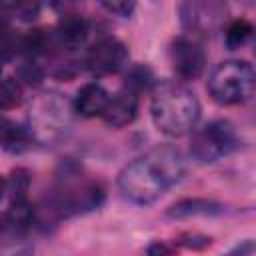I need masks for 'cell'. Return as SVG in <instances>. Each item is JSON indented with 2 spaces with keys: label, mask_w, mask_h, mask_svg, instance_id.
Returning <instances> with one entry per match:
<instances>
[{
  "label": "cell",
  "mask_w": 256,
  "mask_h": 256,
  "mask_svg": "<svg viewBox=\"0 0 256 256\" xmlns=\"http://www.w3.org/2000/svg\"><path fill=\"white\" fill-rule=\"evenodd\" d=\"M186 174V160L172 144H158L130 160L118 174L120 194L136 204L150 206Z\"/></svg>",
  "instance_id": "obj_1"
},
{
  "label": "cell",
  "mask_w": 256,
  "mask_h": 256,
  "mask_svg": "<svg viewBox=\"0 0 256 256\" xmlns=\"http://www.w3.org/2000/svg\"><path fill=\"white\" fill-rule=\"evenodd\" d=\"M150 116L158 132L170 138H182L198 126L200 102L186 84L162 80L150 90Z\"/></svg>",
  "instance_id": "obj_2"
},
{
  "label": "cell",
  "mask_w": 256,
  "mask_h": 256,
  "mask_svg": "<svg viewBox=\"0 0 256 256\" xmlns=\"http://www.w3.org/2000/svg\"><path fill=\"white\" fill-rule=\"evenodd\" d=\"M104 202V188L98 180L86 176L80 168L68 166L56 176L52 190L48 192L46 210L56 218H70L92 212Z\"/></svg>",
  "instance_id": "obj_3"
},
{
  "label": "cell",
  "mask_w": 256,
  "mask_h": 256,
  "mask_svg": "<svg viewBox=\"0 0 256 256\" xmlns=\"http://www.w3.org/2000/svg\"><path fill=\"white\" fill-rule=\"evenodd\" d=\"M74 108L60 92H38L28 106V130L36 144H56L64 140L72 128Z\"/></svg>",
  "instance_id": "obj_4"
},
{
  "label": "cell",
  "mask_w": 256,
  "mask_h": 256,
  "mask_svg": "<svg viewBox=\"0 0 256 256\" xmlns=\"http://www.w3.org/2000/svg\"><path fill=\"white\" fill-rule=\"evenodd\" d=\"M256 84L254 68L248 60L230 58L216 64L206 80L210 98L220 106H238L252 98Z\"/></svg>",
  "instance_id": "obj_5"
},
{
  "label": "cell",
  "mask_w": 256,
  "mask_h": 256,
  "mask_svg": "<svg viewBox=\"0 0 256 256\" xmlns=\"http://www.w3.org/2000/svg\"><path fill=\"white\" fill-rule=\"evenodd\" d=\"M240 144L238 132L230 120L214 118L196 126L190 134V156L198 164H214L230 156Z\"/></svg>",
  "instance_id": "obj_6"
},
{
  "label": "cell",
  "mask_w": 256,
  "mask_h": 256,
  "mask_svg": "<svg viewBox=\"0 0 256 256\" xmlns=\"http://www.w3.org/2000/svg\"><path fill=\"white\" fill-rule=\"evenodd\" d=\"M178 14H180V22H182L186 34L200 40L202 36H208L224 26L228 8H226V4L212 2V0L184 2V4H180Z\"/></svg>",
  "instance_id": "obj_7"
},
{
  "label": "cell",
  "mask_w": 256,
  "mask_h": 256,
  "mask_svg": "<svg viewBox=\"0 0 256 256\" xmlns=\"http://www.w3.org/2000/svg\"><path fill=\"white\" fill-rule=\"evenodd\" d=\"M128 46L122 40H118L116 36H102L88 48L84 64L90 70V74L102 78L124 70L128 66Z\"/></svg>",
  "instance_id": "obj_8"
},
{
  "label": "cell",
  "mask_w": 256,
  "mask_h": 256,
  "mask_svg": "<svg viewBox=\"0 0 256 256\" xmlns=\"http://www.w3.org/2000/svg\"><path fill=\"white\" fill-rule=\"evenodd\" d=\"M170 64L178 78V82H190L200 78V74L206 68V50L202 46V40L180 34L170 44Z\"/></svg>",
  "instance_id": "obj_9"
},
{
  "label": "cell",
  "mask_w": 256,
  "mask_h": 256,
  "mask_svg": "<svg viewBox=\"0 0 256 256\" xmlns=\"http://www.w3.org/2000/svg\"><path fill=\"white\" fill-rule=\"evenodd\" d=\"M88 34H90V22L86 20V16L78 12L62 14L56 28L52 30L54 42L62 50H76L84 46L88 40Z\"/></svg>",
  "instance_id": "obj_10"
},
{
  "label": "cell",
  "mask_w": 256,
  "mask_h": 256,
  "mask_svg": "<svg viewBox=\"0 0 256 256\" xmlns=\"http://www.w3.org/2000/svg\"><path fill=\"white\" fill-rule=\"evenodd\" d=\"M138 104H140V96L122 88L116 94H110L108 106L102 114V120L110 126V128H124L130 126L136 116H138Z\"/></svg>",
  "instance_id": "obj_11"
},
{
  "label": "cell",
  "mask_w": 256,
  "mask_h": 256,
  "mask_svg": "<svg viewBox=\"0 0 256 256\" xmlns=\"http://www.w3.org/2000/svg\"><path fill=\"white\" fill-rule=\"evenodd\" d=\"M110 100V92L100 82H86L76 90V96L72 100L74 114L82 118H102L106 106Z\"/></svg>",
  "instance_id": "obj_12"
},
{
  "label": "cell",
  "mask_w": 256,
  "mask_h": 256,
  "mask_svg": "<svg viewBox=\"0 0 256 256\" xmlns=\"http://www.w3.org/2000/svg\"><path fill=\"white\" fill-rule=\"evenodd\" d=\"M224 212V206L220 202L208 200V198H182L178 202H174L168 208V216L182 220V218H206V216H218Z\"/></svg>",
  "instance_id": "obj_13"
},
{
  "label": "cell",
  "mask_w": 256,
  "mask_h": 256,
  "mask_svg": "<svg viewBox=\"0 0 256 256\" xmlns=\"http://www.w3.org/2000/svg\"><path fill=\"white\" fill-rule=\"evenodd\" d=\"M2 218H4V222H6L8 232H12V234H22V232L30 230V228L36 224L38 212H36V208L30 204L28 198H14V200H10L8 210L2 214Z\"/></svg>",
  "instance_id": "obj_14"
},
{
  "label": "cell",
  "mask_w": 256,
  "mask_h": 256,
  "mask_svg": "<svg viewBox=\"0 0 256 256\" xmlns=\"http://www.w3.org/2000/svg\"><path fill=\"white\" fill-rule=\"evenodd\" d=\"M34 138L26 124H16L6 120L0 128V146L10 154H22L34 146Z\"/></svg>",
  "instance_id": "obj_15"
},
{
  "label": "cell",
  "mask_w": 256,
  "mask_h": 256,
  "mask_svg": "<svg viewBox=\"0 0 256 256\" xmlns=\"http://www.w3.org/2000/svg\"><path fill=\"white\" fill-rule=\"evenodd\" d=\"M252 34H254V26L246 18H236L224 26V40L230 50H236V48H242L244 44H248Z\"/></svg>",
  "instance_id": "obj_16"
},
{
  "label": "cell",
  "mask_w": 256,
  "mask_h": 256,
  "mask_svg": "<svg viewBox=\"0 0 256 256\" xmlns=\"http://www.w3.org/2000/svg\"><path fill=\"white\" fill-rule=\"evenodd\" d=\"M24 100V84L14 76L0 78V112L20 106Z\"/></svg>",
  "instance_id": "obj_17"
},
{
  "label": "cell",
  "mask_w": 256,
  "mask_h": 256,
  "mask_svg": "<svg viewBox=\"0 0 256 256\" xmlns=\"http://www.w3.org/2000/svg\"><path fill=\"white\" fill-rule=\"evenodd\" d=\"M152 80H154V78H152V72H150L148 66H132V68L128 70V74H126L124 88L140 96V92H144V90H148V88L152 90V86H154Z\"/></svg>",
  "instance_id": "obj_18"
},
{
  "label": "cell",
  "mask_w": 256,
  "mask_h": 256,
  "mask_svg": "<svg viewBox=\"0 0 256 256\" xmlns=\"http://www.w3.org/2000/svg\"><path fill=\"white\" fill-rule=\"evenodd\" d=\"M0 256H34V248L26 240H10L0 244Z\"/></svg>",
  "instance_id": "obj_19"
},
{
  "label": "cell",
  "mask_w": 256,
  "mask_h": 256,
  "mask_svg": "<svg viewBox=\"0 0 256 256\" xmlns=\"http://www.w3.org/2000/svg\"><path fill=\"white\" fill-rule=\"evenodd\" d=\"M102 8L108 14H114V16H120V18H128V16H132L136 4L134 2H102Z\"/></svg>",
  "instance_id": "obj_20"
},
{
  "label": "cell",
  "mask_w": 256,
  "mask_h": 256,
  "mask_svg": "<svg viewBox=\"0 0 256 256\" xmlns=\"http://www.w3.org/2000/svg\"><path fill=\"white\" fill-rule=\"evenodd\" d=\"M176 254V244L156 240L146 248V256H174Z\"/></svg>",
  "instance_id": "obj_21"
},
{
  "label": "cell",
  "mask_w": 256,
  "mask_h": 256,
  "mask_svg": "<svg viewBox=\"0 0 256 256\" xmlns=\"http://www.w3.org/2000/svg\"><path fill=\"white\" fill-rule=\"evenodd\" d=\"M254 254V242L250 238L238 242L236 246H232L228 252H224L222 256H252Z\"/></svg>",
  "instance_id": "obj_22"
},
{
  "label": "cell",
  "mask_w": 256,
  "mask_h": 256,
  "mask_svg": "<svg viewBox=\"0 0 256 256\" xmlns=\"http://www.w3.org/2000/svg\"><path fill=\"white\" fill-rule=\"evenodd\" d=\"M4 196H6V178L0 176V202L4 200Z\"/></svg>",
  "instance_id": "obj_23"
},
{
  "label": "cell",
  "mask_w": 256,
  "mask_h": 256,
  "mask_svg": "<svg viewBox=\"0 0 256 256\" xmlns=\"http://www.w3.org/2000/svg\"><path fill=\"white\" fill-rule=\"evenodd\" d=\"M4 122H6V118H4V116H2V112H0V128H2V124H4Z\"/></svg>",
  "instance_id": "obj_24"
},
{
  "label": "cell",
  "mask_w": 256,
  "mask_h": 256,
  "mask_svg": "<svg viewBox=\"0 0 256 256\" xmlns=\"http://www.w3.org/2000/svg\"><path fill=\"white\" fill-rule=\"evenodd\" d=\"M0 78H2V66H0Z\"/></svg>",
  "instance_id": "obj_25"
}]
</instances>
